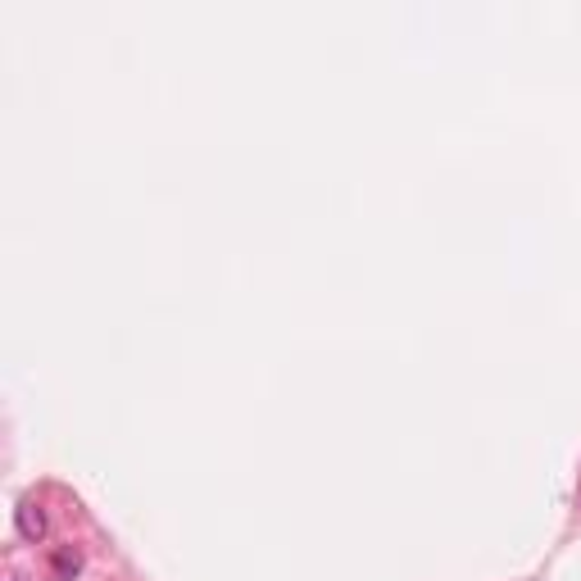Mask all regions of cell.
Masks as SVG:
<instances>
[{"instance_id":"6da1fadb","label":"cell","mask_w":581,"mask_h":581,"mask_svg":"<svg viewBox=\"0 0 581 581\" xmlns=\"http://www.w3.org/2000/svg\"><path fill=\"white\" fill-rule=\"evenodd\" d=\"M19 532L28 536V541H37V536L46 532V513H41L37 504H23L19 509Z\"/></svg>"},{"instance_id":"7a4b0ae2","label":"cell","mask_w":581,"mask_h":581,"mask_svg":"<svg viewBox=\"0 0 581 581\" xmlns=\"http://www.w3.org/2000/svg\"><path fill=\"white\" fill-rule=\"evenodd\" d=\"M78 568H82V559H78L73 550H60V554H55V577H60V581H73V577H78Z\"/></svg>"}]
</instances>
